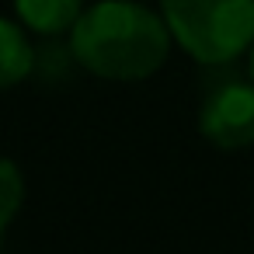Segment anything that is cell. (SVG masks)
<instances>
[{
  "instance_id": "cell-6",
  "label": "cell",
  "mask_w": 254,
  "mask_h": 254,
  "mask_svg": "<svg viewBox=\"0 0 254 254\" xmlns=\"http://www.w3.org/2000/svg\"><path fill=\"white\" fill-rule=\"evenodd\" d=\"M21 202H25V178H21L14 160L0 157V233L11 226V219L18 216Z\"/></svg>"
},
{
  "instance_id": "cell-5",
  "label": "cell",
  "mask_w": 254,
  "mask_h": 254,
  "mask_svg": "<svg viewBox=\"0 0 254 254\" xmlns=\"http://www.w3.org/2000/svg\"><path fill=\"white\" fill-rule=\"evenodd\" d=\"M35 53L21 32V25L0 18V91H7L14 84H21L32 73Z\"/></svg>"
},
{
  "instance_id": "cell-3",
  "label": "cell",
  "mask_w": 254,
  "mask_h": 254,
  "mask_svg": "<svg viewBox=\"0 0 254 254\" xmlns=\"http://www.w3.org/2000/svg\"><path fill=\"white\" fill-rule=\"evenodd\" d=\"M198 129L219 150L254 146V80H230L216 87L202 105Z\"/></svg>"
},
{
  "instance_id": "cell-1",
  "label": "cell",
  "mask_w": 254,
  "mask_h": 254,
  "mask_svg": "<svg viewBox=\"0 0 254 254\" xmlns=\"http://www.w3.org/2000/svg\"><path fill=\"white\" fill-rule=\"evenodd\" d=\"M171 28L136 0H98L70 28L77 63L105 80H143L167 63Z\"/></svg>"
},
{
  "instance_id": "cell-4",
  "label": "cell",
  "mask_w": 254,
  "mask_h": 254,
  "mask_svg": "<svg viewBox=\"0 0 254 254\" xmlns=\"http://www.w3.org/2000/svg\"><path fill=\"white\" fill-rule=\"evenodd\" d=\"M80 7H84V0H14L21 25L39 32V35L70 32L77 25V18L84 14Z\"/></svg>"
},
{
  "instance_id": "cell-2",
  "label": "cell",
  "mask_w": 254,
  "mask_h": 254,
  "mask_svg": "<svg viewBox=\"0 0 254 254\" xmlns=\"http://www.w3.org/2000/svg\"><path fill=\"white\" fill-rule=\"evenodd\" d=\"M174 42L198 63L219 66L254 46V0H160Z\"/></svg>"
},
{
  "instance_id": "cell-7",
  "label": "cell",
  "mask_w": 254,
  "mask_h": 254,
  "mask_svg": "<svg viewBox=\"0 0 254 254\" xmlns=\"http://www.w3.org/2000/svg\"><path fill=\"white\" fill-rule=\"evenodd\" d=\"M251 80H254V46H251Z\"/></svg>"
}]
</instances>
